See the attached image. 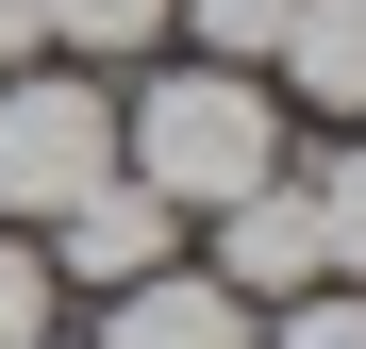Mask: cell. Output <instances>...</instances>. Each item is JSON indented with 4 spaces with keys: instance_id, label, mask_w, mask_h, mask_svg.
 I'll return each mask as SVG.
<instances>
[{
    "instance_id": "1",
    "label": "cell",
    "mask_w": 366,
    "mask_h": 349,
    "mask_svg": "<svg viewBox=\"0 0 366 349\" xmlns=\"http://www.w3.org/2000/svg\"><path fill=\"white\" fill-rule=\"evenodd\" d=\"M117 166L167 200V216H217V200H250L283 133H267V84L250 67H150V100L117 116Z\"/></svg>"
},
{
    "instance_id": "2",
    "label": "cell",
    "mask_w": 366,
    "mask_h": 349,
    "mask_svg": "<svg viewBox=\"0 0 366 349\" xmlns=\"http://www.w3.org/2000/svg\"><path fill=\"white\" fill-rule=\"evenodd\" d=\"M84 183H117V100L84 67H17L0 84V216H67Z\"/></svg>"
},
{
    "instance_id": "3",
    "label": "cell",
    "mask_w": 366,
    "mask_h": 349,
    "mask_svg": "<svg viewBox=\"0 0 366 349\" xmlns=\"http://www.w3.org/2000/svg\"><path fill=\"white\" fill-rule=\"evenodd\" d=\"M167 250H183V216L134 183V166H117V183H84L67 216H50V266H67V283H100V300H117V283H150Z\"/></svg>"
},
{
    "instance_id": "4",
    "label": "cell",
    "mask_w": 366,
    "mask_h": 349,
    "mask_svg": "<svg viewBox=\"0 0 366 349\" xmlns=\"http://www.w3.org/2000/svg\"><path fill=\"white\" fill-rule=\"evenodd\" d=\"M217 283H233V300H300V283H333V266H317V200H300L283 166H267L250 200H217Z\"/></svg>"
},
{
    "instance_id": "5",
    "label": "cell",
    "mask_w": 366,
    "mask_h": 349,
    "mask_svg": "<svg viewBox=\"0 0 366 349\" xmlns=\"http://www.w3.org/2000/svg\"><path fill=\"white\" fill-rule=\"evenodd\" d=\"M100 349H267V316L233 300L217 266H200V283L150 266V283H117V333H100Z\"/></svg>"
},
{
    "instance_id": "6",
    "label": "cell",
    "mask_w": 366,
    "mask_h": 349,
    "mask_svg": "<svg viewBox=\"0 0 366 349\" xmlns=\"http://www.w3.org/2000/svg\"><path fill=\"white\" fill-rule=\"evenodd\" d=\"M267 67H283L300 100L366 116V0H283V50H267Z\"/></svg>"
},
{
    "instance_id": "7",
    "label": "cell",
    "mask_w": 366,
    "mask_h": 349,
    "mask_svg": "<svg viewBox=\"0 0 366 349\" xmlns=\"http://www.w3.org/2000/svg\"><path fill=\"white\" fill-rule=\"evenodd\" d=\"M167 34V0H50V50H84V67H134Z\"/></svg>"
},
{
    "instance_id": "8",
    "label": "cell",
    "mask_w": 366,
    "mask_h": 349,
    "mask_svg": "<svg viewBox=\"0 0 366 349\" xmlns=\"http://www.w3.org/2000/svg\"><path fill=\"white\" fill-rule=\"evenodd\" d=\"M300 200H317V266H333V283H366V150H333Z\"/></svg>"
},
{
    "instance_id": "9",
    "label": "cell",
    "mask_w": 366,
    "mask_h": 349,
    "mask_svg": "<svg viewBox=\"0 0 366 349\" xmlns=\"http://www.w3.org/2000/svg\"><path fill=\"white\" fill-rule=\"evenodd\" d=\"M183 34H200V67H267L283 50V0H167Z\"/></svg>"
},
{
    "instance_id": "10",
    "label": "cell",
    "mask_w": 366,
    "mask_h": 349,
    "mask_svg": "<svg viewBox=\"0 0 366 349\" xmlns=\"http://www.w3.org/2000/svg\"><path fill=\"white\" fill-rule=\"evenodd\" d=\"M267 349H366V283H300L267 316Z\"/></svg>"
},
{
    "instance_id": "11",
    "label": "cell",
    "mask_w": 366,
    "mask_h": 349,
    "mask_svg": "<svg viewBox=\"0 0 366 349\" xmlns=\"http://www.w3.org/2000/svg\"><path fill=\"white\" fill-rule=\"evenodd\" d=\"M34 333H50V250L0 216V349H34Z\"/></svg>"
},
{
    "instance_id": "12",
    "label": "cell",
    "mask_w": 366,
    "mask_h": 349,
    "mask_svg": "<svg viewBox=\"0 0 366 349\" xmlns=\"http://www.w3.org/2000/svg\"><path fill=\"white\" fill-rule=\"evenodd\" d=\"M50 50V0H0V67H34Z\"/></svg>"
},
{
    "instance_id": "13",
    "label": "cell",
    "mask_w": 366,
    "mask_h": 349,
    "mask_svg": "<svg viewBox=\"0 0 366 349\" xmlns=\"http://www.w3.org/2000/svg\"><path fill=\"white\" fill-rule=\"evenodd\" d=\"M34 349H100V333H34Z\"/></svg>"
}]
</instances>
